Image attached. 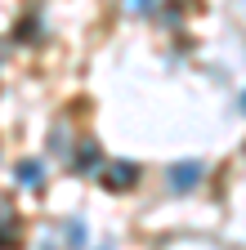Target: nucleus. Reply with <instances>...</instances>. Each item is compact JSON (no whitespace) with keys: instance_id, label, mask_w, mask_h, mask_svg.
I'll return each mask as SVG.
<instances>
[{"instance_id":"nucleus-4","label":"nucleus","mask_w":246,"mask_h":250,"mask_svg":"<svg viewBox=\"0 0 246 250\" xmlns=\"http://www.w3.org/2000/svg\"><path fill=\"white\" fill-rule=\"evenodd\" d=\"M126 5H130V9L139 14V9H148V0H126Z\"/></svg>"},{"instance_id":"nucleus-3","label":"nucleus","mask_w":246,"mask_h":250,"mask_svg":"<svg viewBox=\"0 0 246 250\" xmlns=\"http://www.w3.org/2000/svg\"><path fill=\"white\" fill-rule=\"evenodd\" d=\"M22 183H41V170H36L32 161H27V166H22Z\"/></svg>"},{"instance_id":"nucleus-1","label":"nucleus","mask_w":246,"mask_h":250,"mask_svg":"<svg viewBox=\"0 0 246 250\" xmlns=\"http://www.w3.org/2000/svg\"><path fill=\"white\" fill-rule=\"evenodd\" d=\"M197 174H201V166H197V161H183V166H175V170H170V188H175V192H188V188L197 183Z\"/></svg>"},{"instance_id":"nucleus-2","label":"nucleus","mask_w":246,"mask_h":250,"mask_svg":"<svg viewBox=\"0 0 246 250\" xmlns=\"http://www.w3.org/2000/svg\"><path fill=\"white\" fill-rule=\"evenodd\" d=\"M108 183H112V188H130V183H134V166H116Z\"/></svg>"}]
</instances>
